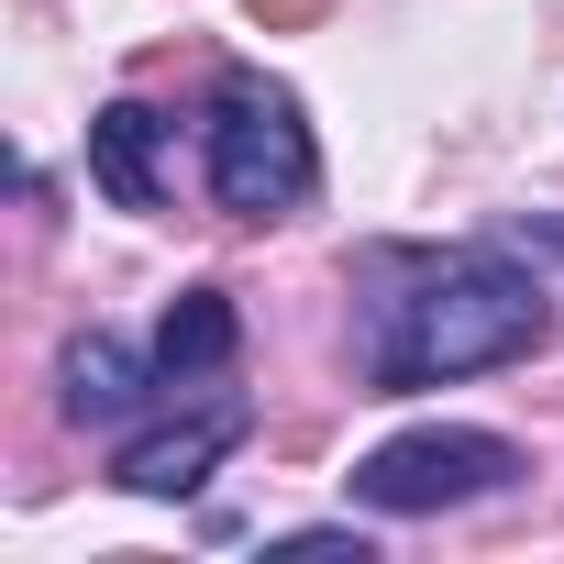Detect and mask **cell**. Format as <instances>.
Returning <instances> with one entry per match:
<instances>
[{"label":"cell","mask_w":564,"mask_h":564,"mask_svg":"<svg viewBox=\"0 0 564 564\" xmlns=\"http://www.w3.org/2000/svg\"><path fill=\"white\" fill-rule=\"evenodd\" d=\"M399 289L366 300V388L377 399H410V388H454V377H498L520 355L553 344V289L531 265H509L498 243H465V254H377Z\"/></svg>","instance_id":"6da1fadb"},{"label":"cell","mask_w":564,"mask_h":564,"mask_svg":"<svg viewBox=\"0 0 564 564\" xmlns=\"http://www.w3.org/2000/svg\"><path fill=\"white\" fill-rule=\"evenodd\" d=\"M199 177H210L221 221H289V210H311L322 199V144H311L300 89L265 78V67H221L210 122H199Z\"/></svg>","instance_id":"7a4b0ae2"},{"label":"cell","mask_w":564,"mask_h":564,"mask_svg":"<svg viewBox=\"0 0 564 564\" xmlns=\"http://www.w3.org/2000/svg\"><path fill=\"white\" fill-rule=\"evenodd\" d=\"M531 476V454L487 421H421V432H388L377 454H355V509L366 520H443V509H476V498H509Z\"/></svg>","instance_id":"3957f363"},{"label":"cell","mask_w":564,"mask_h":564,"mask_svg":"<svg viewBox=\"0 0 564 564\" xmlns=\"http://www.w3.org/2000/svg\"><path fill=\"white\" fill-rule=\"evenodd\" d=\"M243 432H254V399H199V410L133 432V443L111 454V487H122V498H199L210 465L243 454Z\"/></svg>","instance_id":"277c9868"},{"label":"cell","mask_w":564,"mask_h":564,"mask_svg":"<svg viewBox=\"0 0 564 564\" xmlns=\"http://www.w3.org/2000/svg\"><path fill=\"white\" fill-rule=\"evenodd\" d=\"M144 388H166V377H155V344L133 355L122 333H67V355H56V410H67L78 432H122V421L144 410Z\"/></svg>","instance_id":"5b68a950"},{"label":"cell","mask_w":564,"mask_h":564,"mask_svg":"<svg viewBox=\"0 0 564 564\" xmlns=\"http://www.w3.org/2000/svg\"><path fill=\"white\" fill-rule=\"evenodd\" d=\"M166 111H144V100H111V111H89V188L111 199V210H166Z\"/></svg>","instance_id":"8992f818"},{"label":"cell","mask_w":564,"mask_h":564,"mask_svg":"<svg viewBox=\"0 0 564 564\" xmlns=\"http://www.w3.org/2000/svg\"><path fill=\"white\" fill-rule=\"evenodd\" d=\"M232 355H243L232 300H221V289H177L166 322H155V377H166V388H199V377H221Z\"/></svg>","instance_id":"52a82bcc"},{"label":"cell","mask_w":564,"mask_h":564,"mask_svg":"<svg viewBox=\"0 0 564 564\" xmlns=\"http://www.w3.org/2000/svg\"><path fill=\"white\" fill-rule=\"evenodd\" d=\"M265 553H355V564H377V531L366 520H311V531H265Z\"/></svg>","instance_id":"ba28073f"}]
</instances>
